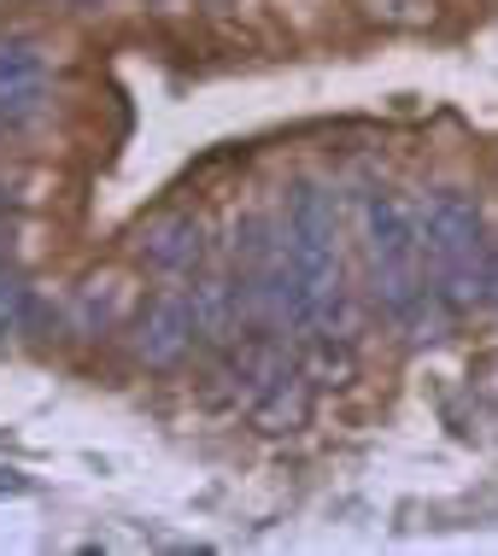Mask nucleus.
<instances>
[{
	"mask_svg": "<svg viewBox=\"0 0 498 556\" xmlns=\"http://www.w3.org/2000/svg\"><path fill=\"white\" fill-rule=\"evenodd\" d=\"M282 252L294 276V328L306 340H346V288H340V212L335 193L299 182L282 223Z\"/></svg>",
	"mask_w": 498,
	"mask_h": 556,
	"instance_id": "1",
	"label": "nucleus"
},
{
	"mask_svg": "<svg viewBox=\"0 0 498 556\" xmlns=\"http://www.w3.org/2000/svg\"><path fill=\"white\" fill-rule=\"evenodd\" d=\"M416 223H422V258L434 264V293L446 299L451 317L487 305L493 247H487V229H481V212L470 193H458V188L428 193Z\"/></svg>",
	"mask_w": 498,
	"mask_h": 556,
	"instance_id": "2",
	"label": "nucleus"
},
{
	"mask_svg": "<svg viewBox=\"0 0 498 556\" xmlns=\"http://www.w3.org/2000/svg\"><path fill=\"white\" fill-rule=\"evenodd\" d=\"M364 252H370L375 305L387 317H404L411 305H422L434 293L428 276H422V223L394 188H375L364 200Z\"/></svg>",
	"mask_w": 498,
	"mask_h": 556,
	"instance_id": "3",
	"label": "nucleus"
},
{
	"mask_svg": "<svg viewBox=\"0 0 498 556\" xmlns=\"http://www.w3.org/2000/svg\"><path fill=\"white\" fill-rule=\"evenodd\" d=\"M247 410L264 433H288L311 416V375L276 345L247 352Z\"/></svg>",
	"mask_w": 498,
	"mask_h": 556,
	"instance_id": "4",
	"label": "nucleus"
},
{
	"mask_svg": "<svg viewBox=\"0 0 498 556\" xmlns=\"http://www.w3.org/2000/svg\"><path fill=\"white\" fill-rule=\"evenodd\" d=\"M194 345V293L188 288H164L153 305L135 323V357L147 369H176L183 352Z\"/></svg>",
	"mask_w": 498,
	"mask_h": 556,
	"instance_id": "5",
	"label": "nucleus"
},
{
	"mask_svg": "<svg viewBox=\"0 0 498 556\" xmlns=\"http://www.w3.org/2000/svg\"><path fill=\"white\" fill-rule=\"evenodd\" d=\"M48 100V59L36 41L0 36V129H18Z\"/></svg>",
	"mask_w": 498,
	"mask_h": 556,
	"instance_id": "6",
	"label": "nucleus"
},
{
	"mask_svg": "<svg viewBox=\"0 0 498 556\" xmlns=\"http://www.w3.org/2000/svg\"><path fill=\"white\" fill-rule=\"evenodd\" d=\"M141 258L159 269V276H188L194 264L206 258V229L200 217L176 212V217H159L141 229Z\"/></svg>",
	"mask_w": 498,
	"mask_h": 556,
	"instance_id": "7",
	"label": "nucleus"
},
{
	"mask_svg": "<svg viewBox=\"0 0 498 556\" xmlns=\"http://www.w3.org/2000/svg\"><path fill=\"white\" fill-rule=\"evenodd\" d=\"M188 293H194V334H200V340H223V334H229V311H235L229 281H200V288H188Z\"/></svg>",
	"mask_w": 498,
	"mask_h": 556,
	"instance_id": "8",
	"label": "nucleus"
},
{
	"mask_svg": "<svg viewBox=\"0 0 498 556\" xmlns=\"http://www.w3.org/2000/svg\"><path fill=\"white\" fill-rule=\"evenodd\" d=\"M24 323H29V288H24L18 276H12L7 264H0V340L18 334Z\"/></svg>",
	"mask_w": 498,
	"mask_h": 556,
	"instance_id": "9",
	"label": "nucleus"
},
{
	"mask_svg": "<svg viewBox=\"0 0 498 556\" xmlns=\"http://www.w3.org/2000/svg\"><path fill=\"white\" fill-rule=\"evenodd\" d=\"M487 299L498 305V247H493V276H487Z\"/></svg>",
	"mask_w": 498,
	"mask_h": 556,
	"instance_id": "10",
	"label": "nucleus"
},
{
	"mask_svg": "<svg viewBox=\"0 0 498 556\" xmlns=\"http://www.w3.org/2000/svg\"><path fill=\"white\" fill-rule=\"evenodd\" d=\"M0 492H29V486H24L18 475H0Z\"/></svg>",
	"mask_w": 498,
	"mask_h": 556,
	"instance_id": "11",
	"label": "nucleus"
},
{
	"mask_svg": "<svg viewBox=\"0 0 498 556\" xmlns=\"http://www.w3.org/2000/svg\"><path fill=\"white\" fill-rule=\"evenodd\" d=\"M0 252H7V217H0ZM0 264H7V258H0Z\"/></svg>",
	"mask_w": 498,
	"mask_h": 556,
	"instance_id": "12",
	"label": "nucleus"
}]
</instances>
